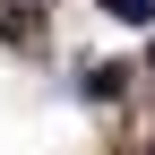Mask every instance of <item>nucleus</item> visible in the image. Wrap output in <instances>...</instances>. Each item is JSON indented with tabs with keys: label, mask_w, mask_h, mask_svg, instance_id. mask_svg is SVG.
<instances>
[{
	"label": "nucleus",
	"mask_w": 155,
	"mask_h": 155,
	"mask_svg": "<svg viewBox=\"0 0 155 155\" xmlns=\"http://www.w3.org/2000/svg\"><path fill=\"white\" fill-rule=\"evenodd\" d=\"M104 17H121V26H155V0H104Z\"/></svg>",
	"instance_id": "obj_1"
},
{
	"label": "nucleus",
	"mask_w": 155,
	"mask_h": 155,
	"mask_svg": "<svg viewBox=\"0 0 155 155\" xmlns=\"http://www.w3.org/2000/svg\"><path fill=\"white\" fill-rule=\"evenodd\" d=\"M121 86H129L121 69H86V95H95V104H112V95H121Z\"/></svg>",
	"instance_id": "obj_2"
},
{
	"label": "nucleus",
	"mask_w": 155,
	"mask_h": 155,
	"mask_svg": "<svg viewBox=\"0 0 155 155\" xmlns=\"http://www.w3.org/2000/svg\"><path fill=\"white\" fill-rule=\"evenodd\" d=\"M147 61H155V43H147Z\"/></svg>",
	"instance_id": "obj_3"
},
{
	"label": "nucleus",
	"mask_w": 155,
	"mask_h": 155,
	"mask_svg": "<svg viewBox=\"0 0 155 155\" xmlns=\"http://www.w3.org/2000/svg\"><path fill=\"white\" fill-rule=\"evenodd\" d=\"M147 155H155V147H147Z\"/></svg>",
	"instance_id": "obj_4"
}]
</instances>
